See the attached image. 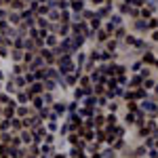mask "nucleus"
Listing matches in <instances>:
<instances>
[{
  "label": "nucleus",
  "instance_id": "4be33fe9",
  "mask_svg": "<svg viewBox=\"0 0 158 158\" xmlns=\"http://www.w3.org/2000/svg\"><path fill=\"white\" fill-rule=\"evenodd\" d=\"M84 103H86V106H93V103H95V97H89V99H86Z\"/></svg>",
  "mask_w": 158,
  "mask_h": 158
},
{
  "label": "nucleus",
  "instance_id": "4468645a",
  "mask_svg": "<svg viewBox=\"0 0 158 158\" xmlns=\"http://www.w3.org/2000/svg\"><path fill=\"white\" fill-rule=\"evenodd\" d=\"M114 36H116V38H122V36H124V30H122V28H118V30H116V34H114Z\"/></svg>",
  "mask_w": 158,
  "mask_h": 158
},
{
  "label": "nucleus",
  "instance_id": "6ab92c4d",
  "mask_svg": "<svg viewBox=\"0 0 158 158\" xmlns=\"http://www.w3.org/2000/svg\"><path fill=\"white\" fill-rule=\"evenodd\" d=\"M145 145H150V148H152V145H154V139H152V137H145Z\"/></svg>",
  "mask_w": 158,
  "mask_h": 158
},
{
  "label": "nucleus",
  "instance_id": "a878e982",
  "mask_svg": "<svg viewBox=\"0 0 158 158\" xmlns=\"http://www.w3.org/2000/svg\"><path fill=\"white\" fill-rule=\"evenodd\" d=\"M156 114H158V110H156Z\"/></svg>",
  "mask_w": 158,
  "mask_h": 158
},
{
  "label": "nucleus",
  "instance_id": "9d476101",
  "mask_svg": "<svg viewBox=\"0 0 158 158\" xmlns=\"http://www.w3.org/2000/svg\"><path fill=\"white\" fill-rule=\"evenodd\" d=\"M72 7H74L76 11H80V9H82V0H74V2H72Z\"/></svg>",
  "mask_w": 158,
  "mask_h": 158
},
{
  "label": "nucleus",
  "instance_id": "b1692460",
  "mask_svg": "<svg viewBox=\"0 0 158 158\" xmlns=\"http://www.w3.org/2000/svg\"><path fill=\"white\" fill-rule=\"evenodd\" d=\"M152 38H154V40H158V30L154 32V34H152Z\"/></svg>",
  "mask_w": 158,
  "mask_h": 158
},
{
  "label": "nucleus",
  "instance_id": "f257e3e1",
  "mask_svg": "<svg viewBox=\"0 0 158 158\" xmlns=\"http://www.w3.org/2000/svg\"><path fill=\"white\" fill-rule=\"evenodd\" d=\"M91 78L95 80V82H106V78H103V74H101V70H97V72H93V76Z\"/></svg>",
  "mask_w": 158,
  "mask_h": 158
},
{
  "label": "nucleus",
  "instance_id": "393cba45",
  "mask_svg": "<svg viewBox=\"0 0 158 158\" xmlns=\"http://www.w3.org/2000/svg\"><path fill=\"white\" fill-rule=\"evenodd\" d=\"M156 93H158V86H156Z\"/></svg>",
  "mask_w": 158,
  "mask_h": 158
},
{
  "label": "nucleus",
  "instance_id": "9b49d317",
  "mask_svg": "<svg viewBox=\"0 0 158 158\" xmlns=\"http://www.w3.org/2000/svg\"><path fill=\"white\" fill-rule=\"evenodd\" d=\"M108 122H110V127H114V124H116V116H114V112L108 116Z\"/></svg>",
  "mask_w": 158,
  "mask_h": 158
},
{
  "label": "nucleus",
  "instance_id": "f03ea898",
  "mask_svg": "<svg viewBox=\"0 0 158 158\" xmlns=\"http://www.w3.org/2000/svg\"><path fill=\"white\" fill-rule=\"evenodd\" d=\"M141 110H148V112H152V110H156V106L152 101H145V103H141Z\"/></svg>",
  "mask_w": 158,
  "mask_h": 158
},
{
  "label": "nucleus",
  "instance_id": "412c9836",
  "mask_svg": "<svg viewBox=\"0 0 158 158\" xmlns=\"http://www.w3.org/2000/svg\"><path fill=\"white\" fill-rule=\"evenodd\" d=\"M131 4H135V7H141V4H143V0H131Z\"/></svg>",
  "mask_w": 158,
  "mask_h": 158
},
{
  "label": "nucleus",
  "instance_id": "423d86ee",
  "mask_svg": "<svg viewBox=\"0 0 158 158\" xmlns=\"http://www.w3.org/2000/svg\"><path fill=\"white\" fill-rule=\"evenodd\" d=\"M141 17H143L145 21H148V19L152 17V9H143V11H141Z\"/></svg>",
  "mask_w": 158,
  "mask_h": 158
},
{
  "label": "nucleus",
  "instance_id": "aec40b11",
  "mask_svg": "<svg viewBox=\"0 0 158 158\" xmlns=\"http://www.w3.org/2000/svg\"><path fill=\"white\" fill-rule=\"evenodd\" d=\"M99 57H101V53H97V51L91 53V59H99Z\"/></svg>",
  "mask_w": 158,
  "mask_h": 158
},
{
  "label": "nucleus",
  "instance_id": "7ed1b4c3",
  "mask_svg": "<svg viewBox=\"0 0 158 158\" xmlns=\"http://www.w3.org/2000/svg\"><path fill=\"white\" fill-rule=\"evenodd\" d=\"M108 36H110V34H108L106 30H99V32H97V40H101V42L108 40Z\"/></svg>",
  "mask_w": 158,
  "mask_h": 158
},
{
  "label": "nucleus",
  "instance_id": "5701e85b",
  "mask_svg": "<svg viewBox=\"0 0 158 158\" xmlns=\"http://www.w3.org/2000/svg\"><path fill=\"white\" fill-rule=\"evenodd\" d=\"M131 70H133V72H139V70H141V63H135V65H133Z\"/></svg>",
  "mask_w": 158,
  "mask_h": 158
},
{
  "label": "nucleus",
  "instance_id": "f8f14e48",
  "mask_svg": "<svg viewBox=\"0 0 158 158\" xmlns=\"http://www.w3.org/2000/svg\"><path fill=\"white\" fill-rule=\"evenodd\" d=\"M116 48V40H108V51H114Z\"/></svg>",
  "mask_w": 158,
  "mask_h": 158
},
{
  "label": "nucleus",
  "instance_id": "2eb2a0df",
  "mask_svg": "<svg viewBox=\"0 0 158 158\" xmlns=\"http://www.w3.org/2000/svg\"><path fill=\"white\" fill-rule=\"evenodd\" d=\"M143 86H145V89H152V86H154V80H145Z\"/></svg>",
  "mask_w": 158,
  "mask_h": 158
},
{
  "label": "nucleus",
  "instance_id": "a211bd4d",
  "mask_svg": "<svg viewBox=\"0 0 158 158\" xmlns=\"http://www.w3.org/2000/svg\"><path fill=\"white\" fill-rule=\"evenodd\" d=\"M127 42H129V44H137V40H135L133 36H127Z\"/></svg>",
  "mask_w": 158,
  "mask_h": 158
},
{
  "label": "nucleus",
  "instance_id": "0eeeda50",
  "mask_svg": "<svg viewBox=\"0 0 158 158\" xmlns=\"http://www.w3.org/2000/svg\"><path fill=\"white\" fill-rule=\"evenodd\" d=\"M143 63H154V55H152V53H145L143 55Z\"/></svg>",
  "mask_w": 158,
  "mask_h": 158
},
{
  "label": "nucleus",
  "instance_id": "dca6fc26",
  "mask_svg": "<svg viewBox=\"0 0 158 158\" xmlns=\"http://www.w3.org/2000/svg\"><path fill=\"white\" fill-rule=\"evenodd\" d=\"M97 139L103 141V139H106V133H103V131H97Z\"/></svg>",
  "mask_w": 158,
  "mask_h": 158
},
{
  "label": "nucleus",
  "instance_id": "1a4fd4ad",
  "mask_svg": "<svg viewBox=\"0 0 158 158\" xmlns=\"http://www.w3.org/2000/svg\"><path fill=\"white\" fill-rule=\"evenodd\" d=\"M110 25H114V28H116V25H120V17H118V15H114L112 21H110Z\"/></svg>",
  "mask_w": 158,
  "mask_h": 158
},
{
  "label": "nucleus",
  "instance_id": "6e6552de",
  "mask_svg": "<svg viewBox=\"0 0 158 158\" xmlns=\"http://www.w3.org/2000/svg\"><path fill=\"white\" fill-rule=\"evenodd\" d=\"M127 110H129V112H137V110H139V108H137V106H135V103H133V101H127Z\"/></svg>",
  "mask_w": 158,
  "mask_h": 158
},
{
  "label": "nucleus",
  "instance_id": "39448f33",
  "mask_svg": "<svg viewBox=\"0 0 158 158\" xmlns=\"http://www.w3.org/2000/svg\"><path fill=\"white\" fill-rule=\"evenodd\" d=\"M124 120H127V124H133V122H135V114H133V112H127Z\"/></svg>",
  "mask_w": 158,
  "mask_h": 158
},
{
  "label": "nucleus",
  "instance_id": "ddd939ff",
  "mask_svg": "<svg viewBox=\"0 0 158 158\" xmlns=\"http://www.w3.org/2000/svg\"><path fill=\"white\" fill-rule=\"evenodd\" d=\"M148 25H150V28H156V25H158V19H148Z\"/></svg>",
  "mask_w": 158,
  "mask_h": 158
},
{
  "label": "nucleus",
  "instance_id": "f3484780",
  "mask_svg": "<svg viewBox=\"0 0 158 158\" xmlns=\"http://www.w3.org/2000/svg\"><path fill=\"white\" fill-rule=\"evenodd\" d=\"M91 25H93V28H99V19L93 17V19H91Z\"/></svg>",
  "mask_w": 158,
  "mask_h": 158
},
{
  "label": "nucleus",
  "instance_id": "20e7f679",
  "mask_svg": "<svg viewBox=\"0 0 158 158\" xmlns=\"http://www.w3.org/2000/svg\"><path fill=\"white\" fill-rule=\"evenodd\" d=\"M141 82H143V78H141V76H135V78L131 80L129 86H141Z\"/></svg>",
  "mask_w": 158,
  "mask_h": 158
}]
</instances>
